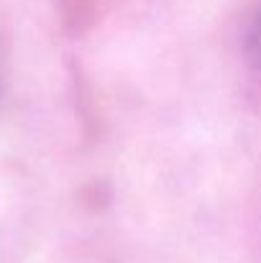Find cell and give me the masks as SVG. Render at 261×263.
<instances>
[{"label":"cell","instance_id":"obj_1","mask_svg":"<svg viewBox=\"0 0 261 263\" xmlns=\"http://www.w3.org/2000/svg\"><path fill=\"white\" fill-rule=\"evenodd\" d=\"M243 51H246V62L261 74V3H259V8L254 10L249 26H246Z\"/></svg>","mask_w":261,"mask_h":263}]
</instances>
